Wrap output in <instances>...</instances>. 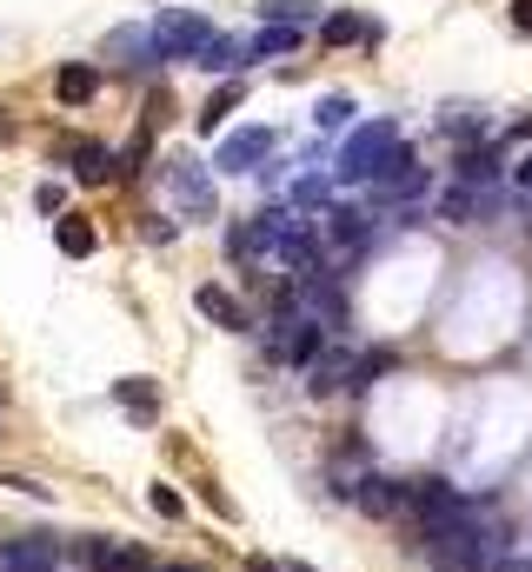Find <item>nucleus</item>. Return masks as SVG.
<instances>
[{
    "mask_svg": "<svg viewBox=\"0 0 532 572\" xmlns=\"http://www.w3.org/2000/svg\"><path fill=\"white\" fill-rule=\"evenodd\" d=\"M420 540H426V560L440 572H486L493 553H500V540H493L473 513H460V520H446V526H426Z\"/></svg>",
    "mask_w": 532,
    "mask_h": 572,
    "instance_id": "f257e3e1",
    "label": "nucleus"
},
{
    "mask_svg": "<svg viewBox=\"0 0 532 572\" xmlns=\"http://www.w3.org/2000/svg\"><path fill=\"white\" fill-rule=\"evenodd\" d=\"M393 147H400V127H393V120H367V127L347 140V153H340V180H353V187H373V180L387 173Z\"/></svg>",
    "mask_w": 532,
    "mask_h": 572,
    "instance_id": "f03ea898",
    "label": "nucleus"
},
{
    "mask_svg": "<svg viewBox=\"0 0 532 572\" xmlns=\"http://www.w3.org/2000/svg\"><path fill=\"white\" fill-rule=\"evenodd\" d=\"M147 27H153V40L167 47V60H200V53L220 40V33H213V20H207V13H193V7H160Z\"/></svg>",
    "mask_w": 532,
    "mask_h": 572,
    "instance_id": "7ed1b4c3",
    "label": "nucleus"
},
{
    "mask_svg": "<svg viewBox=\"0 0 532 572\" xmlns=\"http://www.w3.org/2000/svg\"><path fill=\"white\" fill-rule=\"evenodd\" d=\"M160 173H167V193H173V200H180L193 220H213V180H207V167H200V160L173 153Z\"/></svg>",
    "mask_w": 532,
    "mask_h": 572,
    "instance_id": "20e7f679",
    "label": "nucleus"
},
{
    "mask_svg": "<svg viewBox=\"0 0 532 572\" xmlns=\"http://www.w3.org/2000/svg\"><path fill=\"white\" fill-rule=\"evenodd\" d=\"M273 147H280V140H273V127H240V133H227V140H220L213 167H227V173H253Z\"/></svg>",
    "mask_w": 532,
    "mask_h": 572,
    "instance_id": "39448f33",
    "label": "nucleus"
},
{
    "mask_svg": "<svg viewBox=\"0 0 532 572\" xmlns=\"http://www.w3.org/2000/svg\"><path fill=\"white\" fill-rule=\"evenodd\" d=\"M406 506L420 513V533H426V526H446V520L466 513V500H460L446 480H413V486H406Z\"/></svg>",
    "mask_w": 532,
    "mask_h": 572,
    "instance_id": "423d86ee",
    "label": "nucleus"
},
{
    "mask_svg": "<svg viewBox=\"0 0 532 572\" xmlns=\"http://www.w3.org/2000/svg\"><path fill=\"white\" fill-rule=\"evenodd\" d=\"M120 173H127V167H120L113 147H100V140L73 147V180H80V187H107V180H120Z\"/></svg>",
    "mask_w": 532,
    "mask_h": 572,
    "instance_id": "0eeeda50",
    "label": "nucleus"
},
{
    "mask_svg": "<svg viewBox=\"0 0 532 572\" xmlns=\"http://www.w3.org/2000/svg\"><path fill=\"white\" fill-rule=\"evenodd\" d=\"M486 213H493V193L486 187H446L440 193V220H453V227H473Z\"/></svg>",
    "mask_w": 532,
    "mask_h": 572,
    "instance_id": "6e6552de",
    "label": "nucleus"
},
{
    "mask_svg": "<svg viewBox=\"0 0 532 572\" xmlns=\"http://www.w3.org/2000/svg\"><path fill=\"white\" fill-rule=\"evenodd\" d=\"M193 307H200L213 327H227V333H247V327H253V313H247L227 287H200V293H193Z\"/></svg>",
    "mask_w": 532,
    "mask_h": 572,
    "instance_id": "1a4fd4ad",
    "label": "nucleus"
},
{
    "mask_svg": "<svg viewBox=\"0 0 532 572\" xmlns=\"http://www.w3.org/2000/svg\"><path fill=\"white\" fill-rule=\"evenodd\" d=\"M353 373H360V360H347V353H320L313 367H307V393H340V387H353Z\"/></svg>",
    "mask_w": 532,
    "mask_h": 572,
    "instance_id": "9d476101",
    "label": "nucleus"
},
{
    "mask_svg": "<svg viewBox=\"0 0 532 572\" xmlns=\"http://www.w3.org/2000/svg\"><path fill=\"white\" fill-rule=\"evenodd\" d=\"M353 500H360L373 520H387V513H400V506H406V486H400V480H387V473H367V480L353 486Z\"/></svg>",
    "mask_w": 532,
    "mask_h": 572,
    "instance_id": "9b49d317",
    "label": "nucleus"
},
{
    "mask_svg": "<svg viewBox=\"0 0 532 572\" xmlns=\"http://www.w3.org/2000/svg\"><path fill=\"white\" fill-rule=\"evenodd\" d=\"M500 180V147L493 140H466L460 153V187H493Z\"/></svg>",
    "mask_w": 532,
    "mask_h": 572,
    "instance_id": "f8f14e48",
    "label": "nucleus"
},
{
    "mask_svg": "<svg viewBox=\"0 0 532 572\" xmlns=\"http://www.w3.org/2000/svg\"><path fill=\"white\" fill-rule=\"evenodd\" d=\"M327 247L333 253H360L367 247V213L360 207H333L327 213Z\"/></svg>",
    "mask_w": 532,
    "mask_h": 572,
    "instance_id": "ddd939ff",
    "label": "nucleus"
},
{
    "mask_svg": "<svg viewBox=\"0 0 532 572\" xmlns=\"http://www.w3.org/2000/svg\"><path fill=\"white\" fill-rule=\"evenodd\" d=\"M53 93H60L67 107H87V100L100 93V67H87V60H73V67H60V73H53Z\"/></svg>",
    "mask_w": 532,
    "mask_h": 572,
    "instance_id": "4468645a",
    "label": "nucleus"
},
{
    "mask_svg": "<svg viewBox=\"0 0 532 572\" xmlns=\"http://www.w3.org/2000/svg\"><path fill=\"white\" fill-rule=\"evenodd\" d=\"M113 400H120L133 420H153V413H160V387H153V380H140V373L113 380Z\"/></svg>",
    "mask_w": 532,
    "mask_h": 572,
    "instance_id": "2eb2a0df",
    "label": "nucleus"
},
{
    "mask_svg": "<svg viewBox=\"0 0 532 572\" xmlns=\"http://www.w3.org/2000/svg\"><path fill=\"white\" fill-rule=\"evenodd\" d=\"M0 572H53V553L40 540H20V546H0Z\"/></svg>",
    "mask_w": 532,
    "mask_h": 572,
    "instance_id": "dca6fc26",
    "label": "nucleus"
},
{
    "mask_svg": "<svg viewBox=\"0 0 532 572\" xmlns=\"http://www.w3.org/2000/svg\"><path fill=\"white\" fill-rule=\"evenodd\" d=\"M320 40H327V47H347V40H380V27H373V20H360V13H333V20L320 27Z\"/></svg>",
    "mask_w": 532,
    "mask_h": 572,
    "instance_id": "f3484780",
    "label": "nucleus"
},
{
    "mask_svg": "<svg viewBox=\"0 0 532 572\" xmlns=\"http://www.w3.org/2000/svg\"><path fill=\"white\" fill-rule=\"evenodd\" d=\"M53 240H60V253H67V260H87V253L100 247V233H93L87 220H53Z\"/></svg>",
    "mask_w": 532,
    "mask_h": 572,
    "instance_id": "a211bd4d",
    "label": "nucleus"
},
{
    "mask_svg": "<svg viewBox=\"0 0 532 572\" xmlns=\"http://www.w3.org/2000/svg\"><path fill=\"white\" fill-rule=\"evenodd\" d=\"M300 47V27H260L247 40V60H267V53H293Z\"/></svg>",
    "mask_w": 532,
    "mask_h": 572,
    "instance_id": "6ab92c4d",
    "label": "nucleus"
},
{
    "mask_svg": "<svg viewBox=\"0 0 532 572\" xmlns=\"http://www.w3.org/2000/svg\"><path fill=\"white\" fill-rule=\"evenodd\" d=\"M240 93H247V87H240V80H227V87H220V93H213V100L200 107V133H213V127H220V120H227V113L240 107Z\"/></svg>",
    "mask_w": 532,
    "mask_h": 572,
    "instance_id": "aec40b11",
    "label": "nucleus"
},
{
    "mask_svg": "<svg viewBox=\"0 0 532 572\" xmlns=\"http://www.w3.org/2000/svg\"><path fill=\"white\" fill-rule=\"evenodd\" d=\"M93 572H153V566H147V553H133V546H127V553L93 546Z\"/></svg>",
    "mask_w": 532,
    "mask_h": 572,
    "instance_id": "412c9836",
    "label": "nucleus"
},
{
    "mask_svg": "<svg viewBox=\"0 0 532 572\" xmlns=\"http://www.w3.org/2000/svg\"><path fill=\"white\" fill-rule=\"evenodd\" d=\"M347 120H353V100H347V93H327V100L313 107V127H327V133L347 127Z\"/></svg>",
    "mask_w": 532,
    "mask_h": 572,
    "instance_id": "4be33fe9",
    "label": "nucleus"
},
{
    "mask_svg": "<svg viewBox=\"0 0 532 572\" xmlns=\"http://www.w3.org/2000/svg\"><path fill=\"white\" fill-rule=\"evenodd\" d=\"M147 506H153V513H160V520H180V513H187V506H180V493H173V486H153V493H147Z\"/></svg>",
    "mask_w": 532,
    "mask_h": 572,
    "instance_id": "5701e85b",
    "label": "nucleus"
},
{
    "mask_svg": "<svg viewBox=\"0 0 532 572\" xmlns=\"http://www.w3.org/2000/svg\"><path fill=\"white\" fill-rule=\"evenodd\" d=\"M293 200H300V207H320V200H327V180H320V173H313V180H300V187H293Z\"/></svg>",
    "mask_w": 532,
    "mask_h": 572,
    "instance_id": "b1692460",
    "label": "nucleus"
},
{
    "mask_svg": "<svg viewBox=\"0 0 532 572\" xmlns=\"http://www.w3.org/2000/svg\"><path fill=\"white\" fill-rule=\"evenodd\" d=\"M60 200H67V193H60V187H53V180H47V187H40V193H33V207H40V213H60Z\"/></svg>",
    "mask_w": 532,
    "mask_h": 572,
    "instance_id": "393cba45",
    "label": "nucleus"
},
{
    "mask_svg": "<svg viewBox=\"0 0 532 572\" xmlns=\"http://www.w3.org/2000/svg\"><path fill=\"white\" fill-rule=\"evenodd\" d=\"M513 27H520V33H532V0H513Z\"/></svg>",
    "mask_w": 532,
    "mask_h": 572,
    "instance_id": "a878e982",
    "label": "nucleus"
},
{
    "mask_svg": "<svg viewBox=\"0 0 532 572\" xmlns=\"http://www.w3.org/2000/svg\"><path fill=\"white\" fill-rule=\"evenodd\" d=\"M513 180H520V193H532V153L520 160V167H513Z\"/></svg>",
    "mask_w": 532,
    "mask_h": 572,
    "instance_id": "bb28decb",
    "label": "nucleus"
},
{
    "mask_svg": "<svg viewBox=\"0 0 532 572\" xmlns=\"http://www.w3.org/2000/svg\"><path fill=\"white\" fill-rule=\"evenodd\" d=\"M247 572H287V566H273V560H247Z\"/></svg>",
    "mask_w": 532,
    "mask_h": 572,
    "instance_id": "cd10ccee",
    "label": "nucleus"
},
{
    "mask_svg": "<svg viewBox=\"0 0 532 572\" xmlns=\"http://www.w3.org/2000/svg\"><path fill=\"white\" fill-rule=\"evenodd\" d=\"M160 572H200V566H160Z\"/></svg>",
    "mask_w": 532,
    "mask_h": 572,
    "instance_id": "c85d7f7f",
    "label": "nucleus"
},
{
    "mask_svg": "<svg viewBox=\"0 0 532 572\" xmlns=\"http://www.w3.org/2000/svg\"><path fill=\"white\" fill-rule=\"evenodd\" d=\"M520 133H526V140H532V120H520Z\"/></svg>",
    "mask_w": 532,
    "mask_h": 572,
    "instance_id": "c756f323",
    "label": "nucleus"
},
{
    "mask_svg": "<svg viewBox=\"0 0 532 572\" xmlns=\"http://www.w3.org/2000/svg\"><path fill=\"white\" fill-rule=\"evenodd\" d=\"M287 572H313V566H287Z\"/></svg>",
    "mask_w": 532,
    "mask_h": 572,
    "instance_id": "7c9ffc66",
    "label": "nucleus"
},
{
    "mask_svg": "<svg viewBox=\"0 0 532 572\" xmlns=\"http://www.w3.org/2000/svg\"><path fill=\"white\" fill-rule=\"evenodd\" d=\"M506 572H520V566H506Z\"/></svg>",
    "mask_w": 532,
    "mask_h": 572,
    "instance_id": "2f4dec72",
    "label": "nucleus"
}]
</instances>
